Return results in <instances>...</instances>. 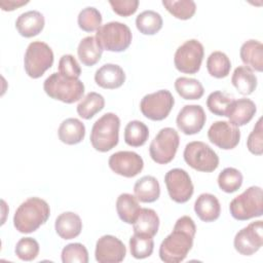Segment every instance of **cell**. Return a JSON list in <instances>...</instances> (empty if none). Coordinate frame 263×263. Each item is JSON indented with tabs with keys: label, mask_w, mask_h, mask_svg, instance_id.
Segmentation results:
<instances>
[{
	"label": "cell",
	"mask_w": 263,
	"mask_h": 263,
	"mask_svg": "<svg viewBox=\"0 0 263 263\" xmlns=\"http://www.w3.org/2000/svg\"><path fill=\"white\" fill-rule=\"evenodd\" d=\"M196 226L189 216L179 218L173 231L161 241L159 257L165 263H179L183 261L193 246Z\"/></svg>",
	"instance_id": "6da1fadb"
},
{
	"label": "cell",
	"mask_w": 263,
	"mask_h": 263,
	"mask_svg": "<svg viewBox=\"0 0 263 263\" xmlns=\"http://www.w3.org/2000/svg\"><path fill=\"white\" fill-rule=\"evenodd\" d=\"M49 215L50 209L44 199L30 197L16 209L13 216V225L21 233H31L43 225Z\"/></svg>",
	"instance_id": "7a4b0ae2"
},
{
	"label": "cell",
	"mask_w": 263,
	"mask_h": 263,
	"mask_svg": "<svg viewBox=\"0 0 263 263\" xmlns=\"http://www.w3.org/2000/svg\"><path fill=\"white\" fill-rule=\"evenodd\" d=\"M43 89L51 99L72 104L82 99L84 84L80 79L66 77L54 72L45 79Z\"/></svg>",
	"instance_id": "3957f363"
},
{
	"label": "cell",
	"mask_w": 263,
	"mask_h": 263,
	"mask_svg": "<svg viewBox=\"0 0 263 263\" xmlns=\"http://www.w3.org/2000/svg\"><path fill=\"white\" fill-rule=\"evenodd\" d=\"M120 119L114 113H106L92 125L90 132V144L100 152L113 149L119 140Z\"/></svg>",
	"instance_id": "277c9868"
},
{
	"label": "cell",
	"mask_w": 263,
	"mask_h": 263,
	"mask_svg": "<svg viewBox=\"0 0 263 263\" xmlns=\"http://www.w3.org/2000/svg\"><path fill=\"white\" fill-rule=\"evenodd\" d=\"M263 192L259 186H251L233 198L229 204L231 216L238 221L261 217L263 214Z\"/></svg>",
	"instance_id": "5b68a950"
},
{
	"label": "cell",
	"mask_w": 263,
	"mask_h": 263,
	"mask_svg": "<svg viewBox=\"0 0 263 263\" xmlns=\"http://www.w3.org/2000/svg\"><path fill=\"white\" fill-rule=\"evenodd\" d=\"M132 38L128 26L120 22H109L101 26L96 33L98 43L108 51H124L130 45Z\"/></svg>",
	"instance_id": "8992f818"
},
{
	"label": "cell",
	"mask_w": 263,
	"mask_h": 263,
	"mask_svg": "<svg viewBox=\"0 0 263 263\" xmlns=\"http://www.w3.org/2000/svg\"><path fill=\"white\" fill-rule=\"evenodd\" d=\"M53 64V52L48 44L42 41L31 42L25 52V71L33 79L41 77Z\"/></svg>",
	"instance_id": "52a82bcc"
},
{
	"label": "cell",
	"mask_w": 263,
	"mask_h": 263,
	"mask_svg": "<svg viewBox=\"0 0 263 263\" xmlns=\"http://www.w3.org/2000/svg\"><path fill=\"white\" fill-rule=\"evenodd\" d=\"M183 156L185 162L198 172L211 173L219 165L217 153L208 144L200 141L188 143L185 146Z\"/></svg>",
	"instance_id": "ba28073f"
},
{
	"label": "cell",
	"mask_w": 263,
	"mask_h": 263,
	"mask_svg": "<svg viewBox=\"0 0 263 263\" xmlns=\"http://www.w3.org/2000/svg\"><path fill=\"white\" fill-rule=\"evenodd\" d=\"M180 144L179 134L173 127L161 128L149 146V153L153 161L158 164L171 162Z\"/></svg>",
	"instance_id": "9c48e42d"
},
{
	"label": "cell",
	"mask_w": 263,
	"mask_h": 263,
	"mask_svg": "<svg viewBox=\"0 0 263 263\" xmlns=\"http://www.w3.org/2000/svg\"><path fill=\"white\" fill-rule=\"evenodd\" d=\"M175 104L172 92L167 89H160L143 97L140 103L142 114L154 121H160L167 117Z\"/></svg>",
	"instance_id": "30bf717a"
},
{
	"label": "cell",
	"mask_w": 263,
	"mask_h": 263,
	"mask_svg": "<svg viewBox=\"0 0 263 263\" xmlns=\"http://www.w3.org/2000/svg\"><path fill=\"white\" fill-rule=\"evenodd\" d=\"M203 54V45L198 40H187L175 52V67L182 73L195 74L200 69Z\"/></svg>",
	"instance_id": "8fae6325"
},
{
	"label": "cell",
	"mask_w": 263,
	"mask_h": 263,
	"mask_svg": "<svg viewBox=\"0 0 263 263\" xmlns=\"http://www.w3.org/2000/svg\"><path fill=\"white\" fill-rule=\"evenodd\" d=\"M164 183L170 197L177 203L187 202L194 192L189 174L182 168L170 170L164 176Z\"/></svg>",
	"instance_id": "7c38bea8"
},
{
	"label": "cell",
	"mask_w": 263,
	"mask_h": 263,
	"mask_svg": "<svg viewBox=\"0 0 263 263\" xmlns=\"http://www.w3.org/2000/svg\"><path fill=\"white\" fill-rule=\"evenodd\" d=\"M234 249L243 256H251L258 252L263 245L262 221L250 223L234 236Z\"/></svg>",
	"instance_id": "4fadbf2b"
},
{
	"label": "cell",
	"mask_w": 263,
	"mask_h": 263,
	"mask_svg": "<svg viewBox=\"0 0 263 263\" xmlns=\"http://www.w3.org/2000/svg\"><path fill=\"white\" fill-rule=\"evenodd\" d=\"M208 138L211 143L223 150L235 148L240 140L238 127L229 121H215L208 130Z\"/></svg>",
	"instance_id": "5bb4252c"
},
{
	"label": "cell",
	"mask_w": 263,
	"mask_h": 263,
	"mask_svg": "<svg viewBox=\"0 0 263 263\" xmlns=\"http://www.w3.org/2000/svg\"><path fill=\"white\" fill-rule=\"evenodd\" d=\"M108 164L115 174L125 178L137 176L144 167L143 158L133 151H118L113 153L109 157Z\"/></svg>",
	"instance_id": "9a60e30c"
},
{
	"label": "cell",
	"mask_w": 263,
	"mask_h": 263,
	"mask_svg": "<svg viewBox=\"0 0 263 263\" xmlns=\"http://www.w3.org/2000/svg\"><path fill=\"white\" fill-rule=\"evenodd\" d=\"M126 255L123 242L113 235H103L96 243L95 257L99 263H119Z\"/></svg>",
	"instance_id": "2e32d148"
},
{
	"label": "cell",
	"mask_w": 263,
	"mask_h": 263,
	"mask_svg": "<svg viewBox=\"0 0 263 263\" xmlns=\"http://www.w3.org/2000/svg\"><path fill=\"white\" fill-rule=\"evenodd\" d=\"M206 120V115L200 105H185L178 113L176 123L185 135L199 133Z\"/></svg>",
	"instance_id": "e0dca14e"
},
{
	"label": "cell",
	"mask_w": 263,
	"mask_h": 263,
	"mask_svg": "<svg viewBox=\"0 0 263 263\" xmlns=\"http://www.w3.org/2000/svg\"><path fill=\"white\" fill-rule=\"evenodd\" d=\"M95 81L102 88L115 89L124 83L125 73L118 65L105 64L96 71Z\"/></svg>",
	"instance_id": "ac0fdd59"
},
{
	"label": "cell",
	"mask_w": 263,
	"mask_h": 263,
	"mask_svg": "<svg viewBox=\"0 0 263 263\" xmlns=\"http://www.w3.org/2000/svg\"><path fill=\"white\" fill-rule=\"evenodd\" d=\"M44 16L37 10H29L20 14L15 21V28L20 35L26 38H31L39 33L44 28Z\"/></svg>",
	"instance_id": "d6986e66"
},
{
	"label": "cell",
	"mask_w": 263,
	"mask_h": 263,
	"mask_svg": "<svg viewBox=\"0 0 263 263\" xmlns=\"http://www.w3.org/2000/svg\"><path fill=\"white\" fill-rule=\"evenodd\" d=\"M256 111L255 103L250 99L242 98L232 101L226 116L229 118V122L236 126H241L252 120Z\"/></svg>",
	"instance_id": "ffe728a7"
},
{
	"label": "cell",
	"mask_w": 263,
	"mask_h": 263,
	"mask_svg": "<svg viewBox=\"0 0 263 263\" xmlns=\"http://www.w3.org/2000/svg\"><path fill=\"white\" fill-rule=\"evenodd\" d=\"M54 229L61 238L72 239L80 234L82 230V221L77 214L73 212H65L55 219Z\"/></svg>",
	"instance_id": "44dd1931"
},
{
	"label": "cell",
	"mask_w": 263,
	"mask_h": 263,
	"mask_svg": "<svg viewBox=\"0 0 263 263\" xmlns=\"http://www.w3.org/2000/svg\"><path fill=\"white\" fill-rule=\"evenodd\" d=\"M194 212L203 222H214L221 213L218 198L211 193H201L194 202Z\"/></svg>",
	"instance_id": "7402d4cb"
},
{
	"label": "cell",
	"mask_w": 263,
	"mask_h": 263,
	"mask_svg": "<svg viewBox=\"0 0 263 263\" xmlns=\"http://www.w3.org/2000/svg\"><path fill=\"white\" fill-rule=\"evenodd\" d=\"M239 55L242 63L258 72L263 70V45L260 41L250 39L246 41L239 50Z\"/></svg>",
	"instance_id": "603a6c76"
},
{
	"label": "cell",
	"mask_w": 263,
	"mask_h": 263,
	"mask_svg": "<svg viewBox=\"0 0 263 263\" xmlns=\"http://www.w3.org/2000/svg\"><path fill=\"white\" fill-rule=\"evenodd\" d=\"M58 136L64 144L75 145L84 139L85 126L77 118H67L61 123Z\"/></svg>",
	"instance_id": "cb8c5ba5"
},
{
	"label": "cell",
	"mask_w": 263,
	"mask_h": 263,
	"mask_svg": "<svg viewBox=\"0 0 263 263\" xmlns=\"http://www.w3.org/2000/svg\"><path fill=\"white\" fill-rule=\"evenodd\" d=\"M134 193L141 202H154L159 198L160 186L153 176H144L135 183Z\"/></svg>",
	"instance_id": "d4e9b609"
},
{
	"label": "cell",
	"mask_w": 263,
	"mask_h": 263,
	"mask_svg": "<svg viewBox=\"0 0 263 263\" xmlns=\"http://www.w3.org/2000/svg\"><path fill=\"white\" fill-rule=\"evenodd\" d=\"M103 48L98 43L96 37L86 36L78 44L77 54L80 62L87 67L96 65L102 57Z\"/></svg>",
	"instance_id": "484cf974"
},
{
	"label": "cell",
	"mask_w": 263,
	"mask_h": 263,
	"mask_svg": "<svg viewBox=\"0 0 263 263\" xmlns=\"http://www.w3.org/2000/svg\"><path fill=\"white\" fill-rule=\"evenodd\" d=\"M134 232L153 237L159 228V218L152 209H141L136 221L133 224Z\"/></svg>",
	"instance_id": "4316f807"
},
{
	"label": "cell",
	"mask_w": 263,
	"mask_h": 263,
	"mask_svg": "<svg viewBox=\"0 0 263 263\" xmlns=\"http://www.w3.org/2000/svg\"><path fill=\"white\" fill-rule=\"evenodd\" d=\"M231 83L239 93L249 96L257 87V77L247 66H238L233 71Z\"/></svg>",
	"instance_id": "83f0119b"
},
{
	"label": "cell",
	"mask_w": 263,
	"mask_h": 263,
	"mask_svg": "<svg viewBox=\"0 0 263 263\" xmlns=\"http://www.w3.org/2000/svg\"><path fill=\"white\" fill-rule=\"evenodd\" d=\"M116 211L121 221L127 224H134L141 211V206L135 195L122 193L117 197Z\"/></svg>",
	"instance_id": "f1b7e54d"
},
{
	"label": "cell",
	"mask_w": 263,
	"mask_h": 263,
	"mask_svg": "<svg viewBox=\"0 0 263 263\" xmlns=\"http://www.w3.org/2000/svg\"><path fill=\"white\" fill-rule=\"evenodd\" d=\"M105 106V99L102 95L90 91L80 100L77 105V113L83 119L92 118L98 112L103 110Z\"/></svg>",
	"instance_id": "f546056e"
},
{
	"label": "cell",
	"mask_w": 263,
	"mask_h": 263,
	"mask_svg": "<svg viewBox=\"0 0 263 263\" xmlns=\"http://www.w3.org/2000/svg\"><path fill=\"white\" fill-rule=\"evenodd\" d=\"M149 137L148 126L140 120L129 121L124 128V142L132 147L143 146Z\"/></svg>",
	"instance_id": "4dcf8cb0"
},
{
	"label": "cell",
	"mask_w": 263,
	"mask_h": 263,
	"mask_svg": "<svg viewBox=\"0 0 263 263\" xmlns=\"http://www.w3.org/2000/svg\"><path fill=\"white\" fill-rule=\"evenodd\" d=\"M175 88L178 95L184 100H198L204 93L202 84L194 78L179 77L175 81Z\"/></svg>",
	"instance_id": "1f68e13d"
},
{
	"label": "cell",
	"mask_w": 263,
	"mask_h": 263,
	"mask_svg": "<svg viewBox=\"0 0 263 263\" xmlns=\"http://www.w3.org/2000/svg\"><path fill=\"white\" fill-rule=\"evenodd\" d=\"M162 17L154 10H145L136 18V27L144 35H154L162 28Z\"/></svg>",
	"instance_id": "d6a6232c"
},
{
	"label": "cell",
	"mask_w": 263,
	"mask_h": 263,
	"mask_svg": "<svg viewBox=\"0 0 263 263\" xmlns=\"http://www.w3.org/2000/svg\"><path fill=\"white\" fill-rule=\"evenodd\" d=\"M206 69L211 76L215 78H225L230 72L231 62L224 52L214 51L206 60Z\"/></svg>",
	"instance_id": "836d02e7"
},
{
	"label": "cell",
	"mask_w": 263,
	"mask_h": 263,
	"mask_svg": "<svg viewBox=\"0 0 263 263\" xmlns=\"http://www.w3.org/2000/svg\"><path fill=\"white\" fill-rule=\"evenodd\" d=\"M154 249L153 238L149 235L134 233L129 238L130 254L136 259H145L152 255Z\"/></svg>",
	"instance_id": "e575fe53"
},
{
	"label": "cell",
	"mask_w": 263,
	"mask_h": 263,
	"mask_svg": "<svg viewBox=\"0 0 263 263\" xmlns=\"http://www.w3.org/2000/svg\"><path fill=\"white\" fill-rule=\"evenodd\" d=\"M162 5L176 18L189 20L196 10V4L192 0H163Z\"/></svg>",
	"instance_id": "d590c367"
},
{
	"label": "cell",
	"mask_w": 263,
	"mask_h": 263,
	"mask_svg": "<svg viewBox=\"0 0 263 263\" xmlns=\"http://www.w3.org/2000/svg\"><path fill=\"white\" fill-rule=\"evenodd\" d=\"M219 188L226 193H233L242 185V175L234 167L224 168L218 176Z\"/></svg>",
	"instance_id": "8d00e7d4"
},
{
	"label": "cell",
	"mask_w": 263,
	"mask_h": 263,
	"mask_svg": "<svg viewBox=\"0 0 263 263\" xmlns=\"http://www.w3.org/2000/svg\"><path fill=\"white\" fill-rule=\"evenodd\" d=\"M102 14L101 12L92 6L83 8L77 17L78 26L81 30L85 32L98 31L102 25Z\"/></svg>",
	"instance_id": "74e56055"
},
{
	"label": "cell",
	"mask_w": 263,
	"mask_h": 263,
	"mask_svg": "<svg viewBox=\"0 0 263 263\" xmlns=\"http://www.w3.org/2000/svg\"><path fill=\"white\" fill-rule=\"evenodd\" d=\"M232 101L233 99L230 98L227 93L217 90L209 95L206 99V107L215 115L226 116L228 108Z\"/></svg>",
	"instance_id": "f35d334b"
},
{
	"label": "cell",
	"mask_w": 263,
	"mask_h": 263,
	"mask_svg": "<svg viewBox=\"0 0 263 263\" xmlns=\"http://www.w3.org/2000/svg\"><path fill=\"white\" fill-rule=\"evenodd\" d=\"M62 261L64 263H87L88 252L86 248L79 242L69 243L62 250Z\"/></svg>",
	"instance_id": "ab89813d"
},
{
	"label": "cell",
	"mask_w": 263,
	"mask_h": 263,
	"mask_svg": "<svg viewBox=\"0 0 263 263\" xmlns=\"http://www.w3.org/2000/svg\"><path fill=\"white\" fill-rule=\"evenodd\" d=\"M14 253L23 261H32L39 254V243L32 237H23L16 242Z\"/></svg>",
	"instance_id": "60d3db41"
},
{
	"label": "cell",
	"mask_w": 263,
	"mask_h": 263,
	"mask_svg": "<svg viewBox=\"0 0 263 263\" xmlns=\"http://www.w3.org/2000/svg\"><path fill=\"white\" fill-rule=\"evenodd\" d=\"M59 73L70 78H77L81 75V69L72 54H64L59 61Z\"/></svg>",
	"instance_id": "b9f144b4"
},
{
	"label": "cell",
	"mask_w": 263,
	"mask_h": 263,
	"mask_svg": "<svg viewBox=\"0 0 263 263\" xmlns=\"http://www.w3.org/2000/svg\"><path fill=\"white\" fill-rule=\"evenodd\" d=\"M247 147L249 151L255 155H261L263 153V128L261 118L258 119L253 132L249 135Z\"/></svg>",
	"instance_id": "7bdbcfd3"
},
{
	"label": "cell",
	"mask_w": 263,
	"mask_h": 263,
	"mask_svg": "<svg viewBox=\"0 0 263 263\" xmlns=\"http://www.w3.org/2000/svg\"><path fill=\"white\" fill-rule=\"evenodd\" d=\"M113 11L121 16H129L134 14L139 6L138 0H110Z\"/></svg>",
	"instance_id": "ee69618b"
},
{
	"label": "cell",
	"mask_w": 263,
	"mask_h": 263,
	"mask_svg": "<svg viewBox=\"0 0 263 263\" xmlns=\"http://www.w3.org/2000/svg\"><path fill=\"white\" fill-rule=\"evenodd\" d=\"M28 3L29 1H24V0H2L0 1V6L4 11H12Z\"/></svg>",
	"instance_id": "f6af8a7d"
}]
</instances>
